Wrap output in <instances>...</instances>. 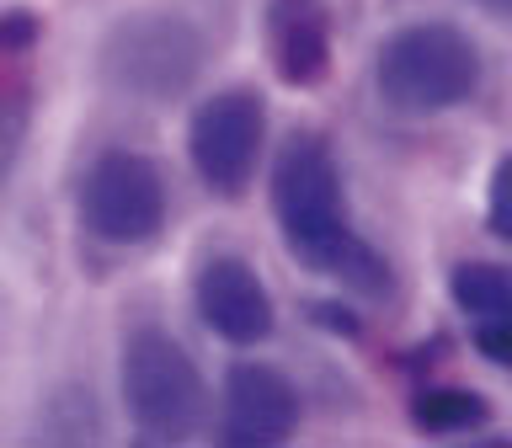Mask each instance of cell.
<instances>
[{"label": "cell", "instance_id": "9a60e30c", "mask_svg": "<svg viewBox=\"0 0 512 448\" xmlns=\"http://www.w3.org/2000/svg\"><path fill=\"white\" fill-rule=\"evenodd\" d=\"M475 347H480V358H491L496 368L512 374V310L491 315V320H475Z\"/></svg>", "mask_w": 512, "mask_h": 448}, {"label": "cell", "instance_id": "5b68a950", "mask_svg": "<svg viewBox=\"0 0 512 448\" xmlns=\"http://www.w3.org/2000/svg\"><path fill=\"white\" fill-rule=\"evenodd\" d=\"M118 368H123L118 374L123 406L139 432H150V438H187V432H198L203 411H208V390H203L192 352L171 331H155V326L134 331L123 342Z\"/></svg>", "mask_w": 512, "mask_h": 448}, {"label": "cell", "instance_id": "8992f818", "mask_svg": "<svg viewBox=\"0 0 512 448\" xmlns=\"http://www.w3.org/2000/svg\"><path fill=\"white\" fill-rule=\"evenodd\" d=\"M267 150V102L246 86L214 91L187 123V160L214 198H240Z\"/></svg>", "mask_w": 512, "mask_h": 448}, {"label": "cell", "instance_id": "7c38bea8", "mask_svg": "<svg viewBox=\"0 0 512 448\" xmlns=\"http://www.w3.org/2000/svg\"><path fill=\"white\" fill-rule=\"evenodd\" d=\"M27 128H32V96L22 80L0 75V182L16 171L22 160V144H27Z\"/></svg>", "mask_w": 512, "mask_h": 448}, {"label": "cell", "instance_id": "4fadbf2b", "mask_svg": "<svg viewBox=\"0 0 512 448\" xmlns=\"http://www.w3.org/2000/svg\"><path fill=\"white\" fill-rule=\"evenodd\" d=\"M486 230L502 240V246H512V150L496 160V171H491V187H486Z\"/></svg>", "mask_w": 512, "mask_h": 448}, {"label": "cell", "instance_id": "ba28073f", "mask_svg": "<svg viewBox=\"0 0 512 448\" xmlns=\"http://www.w3.org/2000/svg\"><path fill=\"white\" fill-rule=\"evenodd\" d=\"M192 304H198L203 326L235 347L267 342L272 326H278V304H272L262 272L246 256H208L192 278Z\"/></svg>", "mask_w": 512, "mask_h": 448}, {"label": "cell", "instance_id": "277c9868", "mask_svg": "<svg viewBox=\"0 0 512 448\" xmlns=\"http://www.w3.org/2000/svg\"><path fill=\"white\" fill-rule=\"evenodd\" d=\"M75 214L96 246L128 251V246H150L171 219V192L166 176L150 155L139 150H102L80 176L75 192Z\"/></svg>", "mask_w": 512, "mask_h": 448}, {"label": "cell", "instance_id": "30bf717a", "mask_svg": "<svg viewBox=\"0 0 512 448\" xmlns=\"http://www.w3.org/2000/svg\"><path fill=\"white\" fill-rule=\"evenodd\" d=\"M491 416L486 395L475 390H459V384H432L411 400V422L432 432V438H448V432H475L480 422Z\"/></svg>", "mask_w": 512, "mask_h": 448}, {"label": "cell", "instance_id": "3957f363", "mask_svg": "<svg viewBox=\"0 0 512 448\" xmlns=\"http://www.w3.org/2000/svg\"><path fill=\"white\" fill-rule=\"evenodd\" d=\"M208 64V43L198 22L182 11H134L107 27L102 38V75L123 96L139 102H171L182 96Z\"/></svg>", "mask_w": 512, "mask_h": 448}, {"label": "cell", "instance_id": "7a4b0ae2", "mask_svg": "<svg viewBox=\"0 0 512 448\" xmlns=\"http://www.w3.org/2000/svg\"><path fill=\"white\" fill-rule=\"evenodd\" d=\"M480 80H486V59L454 22H411L390 32L374 54V91L384 96V107L406 118H438L475 102Z\"/></svg>", "mask_w": 512, "mask_h": 448}, {"label": "cell", "instance_id": "2e32d148", "mask_svg": "<svg viewBox=\"0 0 512 448\" xmlns=\"http://www.w3.org/2000/svg\"><path fill=\"white\" fill-rule=\"evenodd\" d=\"M480 11H491V16H512V0H475Z\"/></svg>", "mask_w": 512, "mask_h": 448}, {"label": "cell", "instance_id": "52a82bcc", "mask_svg": "<svg viewBox=\"0 0 512 448\" xmlns=\"http://www.w3.org/2000/svg\"><path fill=\"white\" fill-rule=\"evenodd\" d=\"M304 400L294 390V379L272 363H230L219 390V422H224V443L235 448H267V443H288L299 432Z\"/></svg>", "mask_w": 512, "mask_h": 448}, {"label": "cell", "instance_id": "5bb4252c", "mask_svg": "<svg viewBox=\"0 0 512 448\" xmlns=\"http://www.w3.org/2000/svg\"><path fill=\"white\" fill-rule=\"evenodd\" d=\"M43 38V22L32 11H0V59H22Z\"/></svg>", "mask_w": 512, "mask_h": 448}, {"label": "cell", "instance_id": "8fae6325", "mask_svg": "<svg viewBox=\"0 0 512 448\" xmlns=\"http://www.w3.org/2000/svg\"><path fill=\"white\" fill-rule=\"evenodd\" d=\"M448 294H454V310L470 320H491L512 310V267L496 262H459L454 278H448Z\"/></svg>", "mask_w": 512, "mask_h": 448}, {"label": "cell", "instance_id": "9c48e42d", "mask_svg": "<svg viewBox=\"0 0 512 448\" xmlns=\"http://www.w3.org/2000/svg\"><path fill=\"white\" fill-rule=\"evenodd\" d=\"M272 64L288 86H320L331 70V11L326 0H272L267 6Z\"/></svg>", "mask_w": 512, "mask_h": 448}, {"label": "cell", "instance_id": "6da1fadb", "mask_svg": "<svg viewBox=\"0 0 512 448\" xmlns=\"http://www.w3.org/2000/svg\"><path fill=\"white\" fill-rule=\"evenodd\" d=\"M272 214H278L288 251L310 272H326V278L363 288V294L390 288V262L352 224L342 171H336V155L320 134L283 139L278 160H272Z\"/></svg>", "mask_w": 512, "mask_h": 448}]
</instances>
